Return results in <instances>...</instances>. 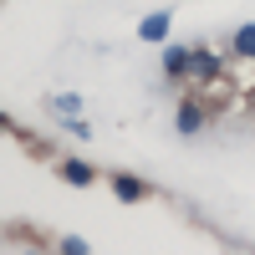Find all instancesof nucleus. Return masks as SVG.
Wrapping results in <instances>:
<instances>
[{
  "label": "nucleus",
  "instance_id": "obj_2",
  "mask_svg": "<svg viewBox=\"0 0 255 255\" xmlns=\"http://www.w3.org/2000/svg\"><path fill=\"white\" fill-rule=\"evenodd\" d=\"M108 184H113V194H118L123 204H138V199H148V184H143V179H128V174H108Z\"/></svg>",
  "mask_w": 255,
  "mask_h": 255
},
{
  "label": "nucleus",
  "instance_id": "obj_1",
  "mask_svg": "<svg viewBox=\"0 0 255 255\" xmlns=\"http://www.w3.org/2000/svg\"><path fill=\"white\" fill-rule=\"evenodd\" d=\"M163 77L168 82H194V51L189 46H168L163 51Z\"/></svg>",
  "mask_w": 255,
  "mask_h": 255
},
{
  "label": "nucleus",
  "instance_id": "obj_6",
  "mask_svg": "<svg viewBox=\"0 0 255 255\" xmlns=\"http://www.w3.org/2000/svg\"><path fill=\"white\" fill-rule=\"evenodd\" d=\"M199 128H204V108L199 102H184L179 108V133H199Z\"/></svg>",
  "mask_w": 255,
  "mask_h": 255
},
{
  "label": "nucleus",
  "instance_id": "obj_8",
  "mask_svg": "<svg viewBox=\"0 0 255 255\" xmlns=\"http://www.w3.org/2000/svg\"><path fill=\"white\" fill-rule=\"evenodd\" d=\"M61 255H87V240H82V235H67V240H61Z\"/></svg>",
  "mask_w": 255,
  "mask_h": 255
},
{
  "label": "nucleus",
  "instance_id": "obj_3",
  "mask_svg": "<svg viewBox=\"0 0 255 255\" xmlns=\"http://www.w3.org/2000/svg\"><path fill=\"white\" fill-rule=\"evenodd\" d=\"M61 179L77 184V189H87V184H97V168L82 163V158H61Z\"/></svg>",
  "mask_w": 255,
  "mask_h": 255
},
{
  "label": "nucleus",
  "instance_id": "obj_4",
  "mask_svg": "<svg viewBox=\"0 0 255 255\" xmlns=\"http://www.w3.org/2000/svg\"><path fill=\"white\" fill-rule=\"evenodd\" d=\"M225 77V61L215 51H194V82H220Z\"/></svg>",
  "mask_w": 255,
  "mask_h": 255
},
{
  "label": "nucleus",
  "instance_id": "obj_7",
  "mask_svg": "<svg viewBox=\"0 0 255 255\" xmlns=\"http://www.w3.org/2000/svg\"><path fill=\"white\" fill-rule=\"evenodd\" d=\"M235 51L255 61V26H240V31H235Z\"/></svg>",
  "mask_w": 255,
  "mask_h": 255
},
{
  "label": "nucleus",
  "instance_id": "obj_5",
  "mask_svg": "<svg viewBox=\"0 0 255 255\" xmlns=\"http://www.w3.org/2000/svg\"><path fill=\"white\" fill-rule=\"evenodd\" d=\"M168 26H174V10H153L138 31H143V41H163V36H168Z\"/></svg>",
  "mask_w": 255,
  "mask_h": 255
}]
</instances>
